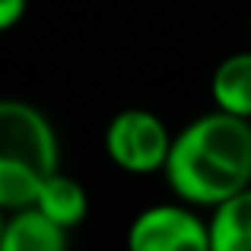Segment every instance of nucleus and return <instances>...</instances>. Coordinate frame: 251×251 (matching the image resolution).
<instances>
[{
    "label": "nucleus",
    "mask_w": 251,
    "mask_h": 251,
    "mask_svg": "<svg viewBox=\"0 0 251 251\" xmlns=\"http://www.w3.org/2000/svg\"><path fill=\"white\" fill-rule=\"evenodd\" d=\"M166 181L184 207H216L251 188V121L207 111L175 134Z\"/></svg>",
    "instance_id": "obj_1"
},
{
    "label": "nucleus",
    "mask_w": 251,
    "mask_h": 251,
    "mask_svg": "<svg viewBox=\"0 0 251 251\" xmlns=\"http://www.w3.org/2000/svg\"><path fill=\"white\" fill-rule=\"evenodd\" d=\"M57 172L61 140L51 118L25 99H0V210H32Z\"/></svg>",
    "instance_id": "obj_2"
},
{
    "label": "nucleus",
    "mask_w": 251,
    "mask_h": 251,
    "mask_svg": "<svg viewBox=\"0 0 251 251\" xmlns=\"http://www.w3.org/2000/svg\"><path fill=\"white\" fill-rule=\"evenodd\" d=\"M175 134L150 108H124L105 127V153L127 175L166 172Z\"/></svg>",
    "instance_id": "obj_3"
},
{
    "label": "nucleus",
    "mask_w": 251,
    "mask_h": 251,
    "mask_svg": "<svg viewBox=\"0 0 251 251\" xmlns=\"http://www.w3.org/2000/svg\"><path fill=\"white\" fill-rule=\"evenodd\" d=\"M127 251H210V223L184 203H153L130 220Z\"/></svg>",
    "instance_id": "obj_4"
},
{
    "label": "nucleus",
    "mask_w": 251,
    "mask_h": 251,
    "mask_svg": "<svg viewBox=\"0 0 251 251\" xmlns=\"http://www.w3.org/2000/svg\"><path fill=\"white\" fill-rule=\"evenodd\" d=\"M213 111L251 121V51H235L216 64L210 76Z\"/></svg>",
    "instance_id": "obj_5"
},
{
    "label": "nucleus",
    "mask_w": 251,
    "mask_h": 251,
    "mask_svg": "<svg viewBox=\"0 0 251 251\" xmlns=\"http://www.w3.org/2000/svg\"><path fill=\"white\" fill-rule=\"evenodd\" d=\"M0 251H70V242L67 232L38 210H19L6 216Z\"/></svg>",
    "instance_id": "obj_6"
},
{
    "label": "nucleus",
    "mask_w": 251,
    "mask_h": 251,
    "mask_svg": "<svg viewBox=\"0 0 251 251\" xmlns=\"http://www.w3.org/2000/svg\"><path fill=\"white\" fill-rule=\"evenodd\" d=\"M32 210H38L45 220L61 226L64 232H70V229H76L86 220V213H89V194H86V188L74 175L57 172L42 188V194H38V201H35Z\"/></svg>",
    "instance_id": "obj_7"
},
{
    "label": "nucleus",
    "mask_w": 251,
    "mask_h": 251,
    "mask_svg": "<svg viewBox=\"0 0 251 251\" xmlns=\"http://www.w3.org/2000/svg\"><path fill=\"white\" fill-rule=\"evenodd\" d=\"M210 251H251V188L210 213Z\"/></svg>",
    "instance_id": "obj_8"
},
{
    "label": "nucleus",
    "mask_w": 251,
    "mask_h": 251,
    "mask_svg": "<svg viewBox=\"0 0 251 251\" xmlns=\"http://www.w3.org/2000/svg\"><path fill=\"white\" fill-rule=\"evenodd\" d=\"M29 13V0H0V35L16 29Z\"/></svg>",
    "instance_id": "obj_9"
},
{
    "label": "nucleus",
    "mask_w": 251,
    "mask_h": 251,
    "mask_svg": "<svg viewBox=\"0 0 251 251\" xmlns=\"http://www.w3.org/2000/svg\"><path fill=\"white\" fill-rule=\"evenodd\" d=\"M6 216H10V213H3V210H0V239H3V226H6Z\"/></svg>",
    "instance_id": "obj_10"
}]
</instances>
